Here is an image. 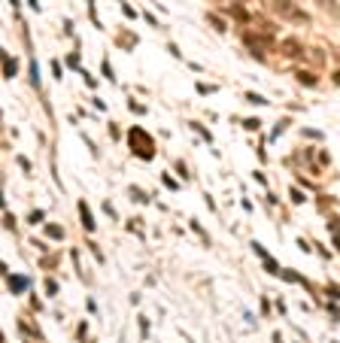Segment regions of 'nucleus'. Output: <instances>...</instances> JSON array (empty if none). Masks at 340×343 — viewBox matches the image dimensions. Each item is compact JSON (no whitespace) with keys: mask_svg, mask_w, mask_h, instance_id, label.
Here are the masks:
<instances>
[{"mask_svg":"<svg viewBox=\"0 0 340 343\" xmlns=\"http://www.w3.org/2000/svg\"><path fill=\"white\" fill-rule=\"evenodd\" d=\"M268 9L277 12V15L286 18V21H298V24H307V21H310V15H307L298 3H292V0H268Z\"/></svg>","mask_w":340,"mask_h":343,"instance_id":"obj_1","label":"nucleus"},{"mask_svg":"<svg viewBox=\"0 0 340 343\" xmlns=\"http://www.w3.org/2000/svg\"><path fill=\"white\" fill-rule=\"evenodd\" d=\"M128 143H131V149H134L140 158H152V155H155L152 137H149L143 128H131V131H128Z\"/></svg>","mask_w":340,"mask_h":343,"instance_id":"obj_2","label":"nucleus"},{"mask_svg":"<svg viewBox=\"0 0 340 343\" xmlns=\"http://www.w3.org/2000/svg\"><path fill=\"white\" fill-rule=\"evenodd\" d=\"M280 52H283L286 58H304V55H307L298 40H283V43H280Z\"/></svg>","mask_w":340,"mask_h":343,"instance_id":"obj_3","label":"nucleus"},{"mask_svg":"<svg viewBox=\"0 0 340 343\" xmlns=\"http://www.w3.org/2000/svg\"><path fill=\"white\" fill-rule=\"evenodd\" d=\"M243 43L246 46H252V52L261 58L265 55V49H268V40H261V36H255V33H243Z\"/></svg>","mask_w":340,"mask_h":343,"instance_id":"obj_4","label":"nucleus"},{"mask_svg":"<svg viewBox=\"0 0 340 343\" xmlns=\"http://www.w3.org/2000/svg\"><path fill=\"white\" fill-rule=\"evenodd\" d=\"M79 213H82V225H85V231H94V219H91V213H88L85 204H79Z\"/></svg>","mask_w":340,"mask_h":343,"instance_id":"obj_5","label":"nucleus"},{"mask_svg":"<svg viewBox=\"0 0 340 343\" xmlns=\"http://www.w3.org/2000/svg\"><path fill=\"white\" fill-rule=\"evenodd\" d=\"M298 79H301L304 85H316V76H313V73H307V70H301V73H298Z\"/></svg>","mask_w":340,"mask_h":343,"instance_id":"obj_6","label":"nucleus"},{"mask_svg":"<svg viewBox=\"0 0 340 343\" xmlns=\"http://www.w3.org/2000/svg\"><path fill=\"white\" fill-rule=\"evenodd\" d=\"M310 58H313V61H316V64H319V67H322V64H325V55H322V49H313V55H310Z\"/></svg>","mask_w":340,"mask_h":343,"instance_id":"obj_7","label":"nucleus"},{"mask_svg":"<svg viewBox=\"0 0 340 343\" xmlns=\"http://www.w3.org/2000/svg\"><path fill=\"white\" fill-rule=\"evenodd\" d=\"M210 24H216V30H225V21L219 15H210Z\"/></svg>","mask_w":340,"mask_h":343,"instance_id":"obj_8","label":"nucleus"},{"mask_svg":"<svg viewBox=\"0 0 340 343\" xmlns=\"http://www.w3.org/2000/svg\"><path fill=\"white\" fill-rule=\"evenodd\" d=\"M246 100H249V103H265V97H258V94H252V91L246 94Z\"/></svg>","mask_w":340,"mask_h":343,"instance_id":"obj_9","label":"nucleus"},{"mask_svg":"<svg viewBox=\"0 0 340 343\" xmlns=\"http://www.w3.org/2000/svg\"><path fill=\"white\" fill-rule=\"evenodd\" d=\"M9 286H12V289H15V292H18V289H21V286H24V283H21V280H18V277H9Z\"/></svg>","mask_w":340,"mask_h":343,"instance_id":"obj_10","label":"nucleus"},{"mask_svg":"<svg viewBox=\"0 0 340 343\" xmlns=\"http://www.w3.org/2000/svg\"><path fill=\"white\" fill-rule=\"evenodd\" d=\"M12 73H15V61L9 58V61H6V76H12Z\"/></svg>","mask_w":340,"mask_h":343,"instance_id":"obj_11","label":"nucleus"},{"mask_svg":"<svg viewBox=\"0 0 340 343\" xmlns=\"http://www.w3.org/2000/svg\"><path fill=\"white\" fill-rule=\"evenodd\" d=\"M49 234H52V237H61V234H64V231H61V228H58V225H49Z\"/></svg>","mask_w":340,"mask_h":343,"instance_id":"obj_12","label":"nucleus"},{"mask_svg":"<svg viewBox=\"0 0 340 343\" xmlns=\"http://www.w3.org/2000/svg\"><path fill=\"white\" fill-rule=\"evenodd\" d=\"M334 85H340V70L334 73Z\"/></svg>","mask_w":340,"mask_h":343,"instance_id":"obj_13","label":"nucleus"},{"mask_svg":"<svg viewBox=\"0 0 340 343\" xmlns=\"http://www.w3.org/2000/svg\"><path fill=\"white\" fill-rule=\"evenodd\" d=\"M337 249H340V234H337Z\"/></svg>","mask_w":340,"mask_h":343,"instance_id":"obj_14","label":"nucleus"},{"mask_svg":"<svg viewBox=\"0 0 340 343\" xmlns=\"http://www.w3.org/2000/svg\"><path fill=\"white\" fill-rule=\"evenodd\" d=\"M237 3H246V0H237Z\"/></svg>","mask_w":340,"mask_h":343,"instance_id":"obj_15","label":"nucleus"}]
</instances>
